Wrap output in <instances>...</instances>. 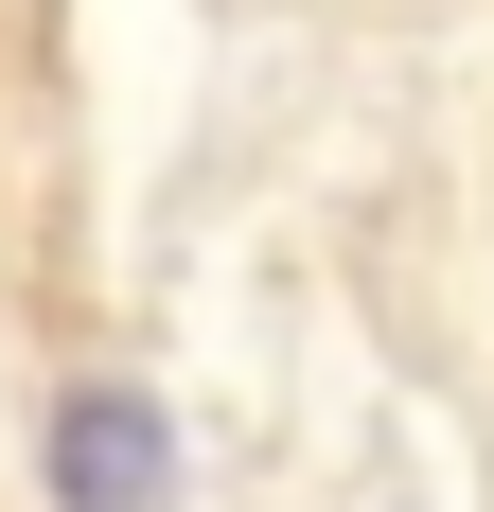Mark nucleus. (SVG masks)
<instances>
[{"instance_id": "1", "label": "nucleus", "mask_w": 494, "mask_h": 512, "mask_svg": "<svg viewBox=\"0 0 494 512\" xmlns=\"http://www.w3.org/2000/svg\"><path fill=\"white\" fill-rule=\"evenodd\" d=\"M53 512H177V424L142 389H71L53 407Z\"/></svg>"}]
</instances>
